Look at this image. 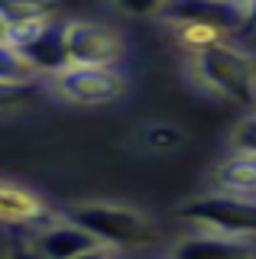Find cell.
Returning <instances> with one entry per match:
<instances>
[{"mask_svg":"<svg viewBox=\"0 0 256 259\" xmlns=\"http://www.w3.org/2000/svg\"><path fill=\"white\" fill-rule=\"evenodd\" d=\"M198 78L234 104H256V65L227 42H201L195 55Z\"/></svg>","mask_w":256,"mask_h":259,"instance_id":"1","label":"cell"},{"mask_svg":"<svg viewBox=\"0 0 256 259\" xmlns=\"http://www.w3.org/2000/svg\"><path fill=\"white\" fill-rule=\"evenodd\" d=\"M71 221L81 224L88 233H94L98 243H107L114 249H137L156 240V230L140 210L117 207V204H84L71 210Z\"/></svg>","mask_w":256,"mask_h":259,"instance_id":"2","label":"cell"},{"mask_svg":"<svg viewBox=\"0 0 256 259\" xmlns=\"http://www.w3.org/2000/svg\"><path fill=\"white\" fill-rule=\"evenodd\" d=\"M182 217L198 227H207L214 233L256 237V198H240V194L230 191L207 194V198L188 201L182 207Z\"/></svg>","mask_w":256,"mask_h":259,"instance_id":"3","label":"cell"},{"mask_svg":"<svg viewBox=\"0 0 256 259\" xmlns=\"http://www.w3.org/2000/svg\"><path fill=\"white\" fill-rule=\"evenodd\" d=\"M17 46V52L29 62V68L36 71H46V75H59L71 65V55H68V23L62 20H42L36 26H29L26 32L10 39Z\"/></svg>","mask_w":256,"mask_h":259,"instance_id":"4","label":"cell"},{"mask_svg":"<svg viewBox=\"0 0 256 259\" xmlns=\"http://www.w3.org/2000/svg\"><path fill=\"white\" fill-rule=\"evenodd\" d=\"M162 13L172 23L198 29L201 36L243 29V4L237 0H169Z\"/></svg>","mask_w":256,"mask_h":259,"instance_id":"5","label":"cell"},{"mask_svg":"<svg viewBox=\"0 0 256 259\" xmlns=\"http://www.w3.org/2000/svg\"><path fill=\"white\" fill-rule=\"evenodd\" d=\"M55 88L75 104H107L120 97L123 81L110 65H68L55 75Z\"/></svg>","mask_w":256,"mask_h":259,"instance_id":"6","label":"cell"},{"mask_svg":"<svg viewBox=\"0 0 256 259\" xmlns=\"http://www.w3.org/2000/svg\"><path fill=\"white\" fill-rule=\"evenodd\" d=\"M68 55L71 65H114L120 42L98 23H68Z\"/></svg>","mask_w":256,"mask_h":259,"instance_id":"7","label":"cell"},{"mask_svg":"<svg viewBox=\"0 0 256 259\" xmlns=\"http://www.w3.org/2000/svg\"><path fill=\"white\" fill-rule=\"evenodd\" d=\"M94 243H98L94 233H88L81 224H75L68 217V221H62V224H46L42 230H39L33 249L42 259H75V256H81L84 249H91Z\"/></svg>","mask_w":256,"mask_h":259,"instance_id":"8","label":"cell"},{"mask_svg":"<svg viewBox=\"0 0 256 259\" xmlns=\"http://www.w3.org/2000/svg\"><path fill=\"white\" fill-rule=\"evenodd\" d=\"M253 246L243 237L230 233H198V237L182 240L172 249V259H253Z\"/></svg>","mask_w":256,"mask_h":259,"instance_id":"9","label":"cell"},{"mask_svg":"<svg viewBox=\"0 0 256 259\" xmlns=\"http://www.w3.org/2000/svg\"><path fill=\"white\" fill-rule=\"evenodd\" d=\"M46 217V207L29 191L0 182V221L4 224H36Z\"/></svg>","mask_w":256,"mask_h":259,"instance_id":"10","label":"cell"},{"mask_svg":"<svg viewBox=\"0 0 256 259\" xmlns=\"http://www.w3.org/2000/svg\"><path fill=\"white\" fill-rule=\"evenodd\" d=\"M218 185L240 198H256V156H243V152L230 156L218 168Z\"/></svg>","mask_w":256,"mask_h":259,"instance_id":"11","label":"cell"},{"mask_svg":"<svg viewBox=\"0 0 256 259\" xmlns=\"http://www.w3.org/2000/svg\"><path fill=\"white\" fill-rule=\"evenodd\" d=\"M49 7L42 0H0V23L7 26V36H20L29 26L49 20Z\"/></svg>","mask_w":256,"mask_h":259,"instance_id":"12","label":"cell"},{"mask_svg":"<svg viewBox=\"0 0 256 259\" xmlns=\"http://www.w3.org/2000/svg\"><path fill=\"white\" fill-rule=\"evenodd\" d=\"M0 81H13V84L36 81V71L29 68V62L17 52V46H13L10 39L0 42Z\"/></svg>","mask_w":256,"mask_h":259,"instance_id":"13","label":"cell"},{"mask_svg":"<svg viewBox=\"0 0 256 259\" xmlns=\"http://www.w3.org/2000/svg\"><path fill=\"white\" fill-rule=\"evenodd\" d=\"M33 97H36V81H23V84L0 81V110H13L20 104H29Z\"/></svg>","mask_w":256,"mask_h":259,"instance_id":"14","label":"cell"},{"mask_svg":"<svg viewBox=\"0 0 256 259\" xmlns=\"http://www.w3.org/2000/svg\"><path fill=\"white\" fill-rule=\"evenodd\" d=\"M234 152L256 156V117H246L243 123L234 130Z\"/></svg>","mask_w":256,"mask_h":259,"instance_id":"15","label":"cell"},{"mask_svg":"<svg viewBox=\"0 0 256 259\" xmlns=\"http://www.w3.org/2000/svg\"><path fill=\"white\" fill-rule=\"evenodd\" d=\"M117 4H120V10L130 13V16H149V13L162 10L169 0H117Z\"/></svg>","mask_w":256,"mask_h":259,"instance_id":"16","label":"cell"},{"mask_svg":"<svg viewBox=\"0 0 256 259\" xmlns=\"http://www.w3.org/2000/svg\"><path fill=\"white\" fill-rule=\"evenodd\" d=\"M75 259H120V256H117L114 246H107V243H94L91 249H84V253L75 256Z\"/></svg>","mask_w":256,"mask_h":259,"instance_id":"17","label":"cell"},{"mask_svg":"<svg viewBox=\"0 0 256 259\" xmlns=\"http://www.w3.org/2000/svg\"><path fill=\"white\" fill-rule=\"evenodd\" d=\"M243 29H256V0H243Z\"/></svg>","mask_w":256,"mask_h":259,"instance_id":"18","label":"cell"},{"mask_svg":"<svg viewBox=\"0 0 256 259\" xmlns=\"http://www.w3.org/2000/svg\"><path fill=\"white\" fill-rule=\"evenodd\" d=\"M179 136L175 133H169V126H159L156 133H149V143H175Z\"/></svg>","mask_w":256,"mask_h":259,"instance_id":"19","label":"cell"},{"mask_svg":"<svg viewBox=\"0 0 256 259\" xmlns=\"http://www.w3.org/2000/svg\"><path fill=\"white\" fill-rule=\"evenodd\" d=\"M13 259H42L36 253V249H17V253H13Z\"/></svg>","mask_w":256,"mask_h":259,"instance_id":"20","label":"cell"},{"mask_svg":"<svg viewBox=\"0 0 256 259\" xmlns=\"http://www.w3.org/2000/svg\"><path fill=\"white\" fill-rule=\"evenodd\" d=\"M7 39H10V36H7V26L0 23V42H7Z\"/></svg>","mask_w":256,"mask_h":259,"instance_id":"21","label":"cell"}]
</instances>
